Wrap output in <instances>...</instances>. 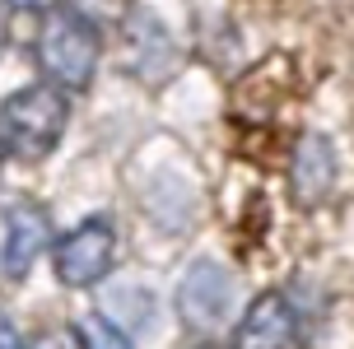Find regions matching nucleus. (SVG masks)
Instances as JSON below:
<instances>
[{"label": "nucleus", "instance_id": "3", "mask_svg": "<svg viewBox=\"0 0 354 349\" xmlns=\"http://www.w3.org/2000/svg\"><path fill=\"white\" fill-rule=\"evenodd\" d=\"M112 252H117L112 224L107 219H84L56 247V279L71 284V289H88L112 270Z\"/></svg>", "mask_w": 354, "mask_h": 349}, {"label": "nucleus", "instance_id": "5", "mask_svg": "<svg viewBox=\"0 0 354 349\" xmlns=\"http://www.w3.org/2000/svg\"><path fill=\"white\" fill-rule=\"evenodd\" d=\"M233 349H303V331H299V312L284 294H261L248 308V317L238 321V340Z\"/></svg>", "mask_w": 354, "mask_h": 349}, {"label": "nucleus", "instance_id": "9", "mask_svg": "<svg viewBox=\"0 0 354 349\" xmlns=\"http://www.w3.org/2000/svg\"><path fill=\"white\" fill-rule=\"evenodd\" d=\"M75 335H80V345H84V349H131V340L117 331L112 317H84Z\"/></svg>", "mask_w": 354, "mask_h": 349}, {"label": "nucleus", "instance_id": "2", "mask_svg": "<svg viewBox=\"0 0 354 349\" xmlns=\"http://www.w3.org/2000/svg\"><path fill=\"white\" fill-rule=\"evenodd\" d=\"M37 66L47 70L56 88H84L98 66V28L93 19L80 10H56L47 15L42 33H37Z\"/></svg>", "mask_w": 354, "mask_h": 349}, {"label": "nucleus", "instance_id": "13", "mask_svg": "<svg viewBox=\"0 0 354 349\" xmlns=\"http://www.w3.org/2000/svg\"><path fill=\"white\" fill-rule=\"evenodd\" d=\"M196 349H219V345H196Z\"/></svg>", "mask_w": 354, "mask_h": 349}, {"label": "nucleus", "instance_id": "1", "mask_svg": "<svg viewBox=\"0 0 354 349\" xmlns=\"http://www.w3.org/2000/svg\"><path fill=\"white\" fill-rule=\"evenodd\" d=\"M71 122L66 107V88L56 84H28L5 98V117H0V135H5V154L19 163L47 158L56 149V140Z\"/></svg>", "mask_w": 354, "mask_h": 349}, {"label": "nucleus", "instance_id": "7", "mask_svg": "<svg viewBox=\"0 0 354 349\" xmlns=\"http://www.w3.org/2000/svg\"><path fill=\"white\" fill-rule=\"evenodd\" d=\"M336 182V158H331V144L322 135H303L299 149H294V163H289V187L303 205H317L322 196L331 191Z\"/></svg>", "mask_w": 354, "mask_h": 349}, {"label": "nucleus", "instance_id": "4", "mask_svg": "<svg viewBox=\"0 0 354 349\" xmlns=\"http://www.w3.org/2000/svg\"><path fill=\"white\" fill-rule=\"evenodd\" d=\"M233 308V275L219 261H196L177 284V312L196 331H219Z\"/></svg>", "mask_w": 354, "mask_h": 349}, {"label": "nucleus", "instance_id": "10", "mask_svg": "<svg viewBox=\"0 0 354 349\" xmlns=\"http://www.w3.org/2000/svg\"><path fill=\"white\" fill-rule=\"evenodd\" d=\"M28 349H84V345H80V335H66V331H47L42 340H33Z\"/></svg>", "mask_w": 354, "mask_h": 349}, {"label": "nucleus", "instance_id": "8", "mask_svg": "<svg viewBox=\"0 0 354 349\" xmlns=\"http://www.w3.org/2000/svg\"><path fill=\"white\" fill-rule=\"evenodd\" d=\"M131 42H136L131 66L140 70L145 79H163V75L173 70V61H177L173 37H168L159 23H154V15H136V19H131Z\"/></svg>", "mask_w": 354, "mask_h": 349}, {"label": "nucleus", "instance_id": "6", "mask_svg": "<svg viewBox=\"0 0 354 349\" xmlns=\"http://www.w3.org/2000/svg\"><path fill=\"white\" fill-rule=\"evenodd\" d=\"M52 238V224H47V209L28 205V200H15L5 209V275L24 279L33 270V261L42 256V247Z\"/></svg>", "mask_w": 354, "mask_h": 349}, {"label": "nucleus", "instance_id": "12", "mask_svg": "<svg viewBox=\"0 0 354 349\" xmlns=\"http://www.w3.org/2000/svg\"><path fill=\"white\" fill-rule=\"evenodd\" d=\"M5 349H19V331L10 326V321H5Z\"/></svg>", "mask_w": 354, "mask_h": 349}, {"label": "nucleus", "instance_id": "11", "mask_svg": "<svg viewBox=\"0 0 354 349\" xmlns=\"http://www.w3.org/2000/svg\"><path fill=\"white\" fill-rule=\"evenodd\" d=\"M56 5L61 0H10V10H52V15H56Z\"/></svg>", "mask_w": 354, "mask_h": 349}]
</instances>
